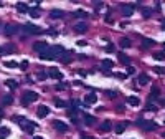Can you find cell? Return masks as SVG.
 <instances>
[{
	"label": "cell",
	"mask_w": 165,
	"mask_h": 139,
	"mask_svg": "<svg viewBox=\"0 0 165 139\" xmlns=\"http://www.w3.org/2000/svg\"><path fill=\"white\" fill-rule=\"evenodd\" d=\"M137 83H139L140 86H145V85L149 83V76H147L145 73H140L139 76H137Z\"/></svg>",
	"instance_id": "obj_22"
},
{
	"label": "cell",
	"mask_w": 165,
	"mask_h": 139,
	"mask_svg": "<svg viewBox=\"0 0 165 139\" xmlns=\"http://www.w3.org/2000/svg\"><path fill=\"white\" fill-rule=\"evenodd\" d=\"M13 46H0V55H7V53H13Z\"/></svg>",
	"instance_id": "obj_33"
},
{
	"label": "cell",
	"mask_w": 165,
	"mask_h": 139,
	"mask_svg": "<svg viewBox=\"0 0 165 139\" xmlns=\"http://www.w3.org/2000/svg\"><path fill=\"white\" fill-rule=\"evenodd\" d=\"M2 116H3V113H2V109H0V118H2Z\"/></svg>",
	"instance_id": "obj_52"
},
{
	"label": "cell",
	"mask_w": 165,
	"mask_h": 139,
	"mask_svg": "<svg viewBox=\"0 0 165 139\" xmlns=\"http://www.w3.org/2000/svg\"><path fill=\"white\" fill-rule=\"evenodd\" d=\"M106 94H107L109 98H116L119 93H117V91H106Z\"/></svg>",
	"instance_id": "obj_40"
},
{
	"label": "cell",
	"mask_w": 165,
	"mask_h": 139,
	"mask_svg": "<svg viewBox=\"0 0 165 139\" xmlns=\"http://www.w3.org/2000/svg\"><path fill=\"white\" fill-rule=\"evenodd\" d=\"M13 103V96H10V94H5L3 98H2V104L3 106H8V104Z\"/></svg>",
	"instance_id": "obj_28"
},
{
	"label": "cell",
	"mask_w": 165,
	"mask_h": 139,
	"mask_svg": "<svg viewBox=\"0 0 165 139\" xmlns=\"http://www.w3.org/2000/svg\"><path fill=\"white\" fill-rule=\"evenodd\" d=\"M13 119H15L17 123L20 124V128L23 129V131H25L26 134H33V133H35V129L38 128V126H36L35 123H30V121H28V119H25V118L21 119L20 116H15Z\"/></svg>",
	"instance_id": "obj_1"
},
{
	"label": "cell",
	"mask_w": 165,
	"mask_h": 139,
	"mask_svg": "<svg viewBox=\"0 0 165 139\" xmlns=\"http://www.w3.org/2000/svg\"><path fill=\"white\" fill-rule=\"evenodd\" d=\"M116 78H119V80H125V75H124V73H116Z\"/></svg>",
	"instance_id": "obj_44"
},
{
	"label": "cell",
	"mask_w": 165,
	"mask_h": 139,
	"mask_svg": "<svg viewBox=\"0 0 165 139\" xmlns=\"http://www.w3.org/2000/svg\"><path fill=\"white\" fill-rule=\"evenodd\" d=\"M33 50H35V52H38L41 55V53H45L46 50H50V46H48L46 41H36L35 45H33Z\"/></svg>",
	"instance_id": "obj_5"
},
{
	"label": "cell",
	"mask_w": 165,
	"mask_h": 139,
	"mask_svg": "<svg viewBox=\"0 0 165 139\" xmlns=\"http://www.w3.org/2000/svg\"><path fill=\"white\" fill-rule=\"evenodd\" d=\"M94 7L99 10V8H103V7H104V3H103V2H94Z\"/></svg>",
	"instance_id": "obj_42"
},
{
	"label": "cell",
	"mask_w": 165,
	"mask_h": 139,
	"mask_svg": "<svg viewBox=\"0 0 165 139\" xmlns=\"http://www.w3.org/2000/svg\"><path fill=\"white\" fill-rule=\"evenodd\" d=\"M96 101H98V96H96V93H89V94H86V98H84V106L94 104Z\"/></svg>",
	"instance_id": "obj_11"
},
{
	"label": "cell",
	"mask_w": 165,
	"mask_h": 139,
	"mask_svg": "<svg viewBox=\"0 0 165 139\" xmlns=\"http://www.w3.org/2000/svg\"><path fill=\"white\" fill-rule=\"evenodd\" d=\"M5 86L10 88V89H17V88H18V83L13 81V80H7V81H5Z\"/></svg>",
	"instance_id": "obj_30"
},
{
	"label": "cell",
	"mask_w": 165,
	"mask_h": 139,
	"mask_svg": "<svg viewBox=\"0 0 165 139\" xmlns=\"http://www.w3.org/2000/svg\"><path fill=\"white\" fill-rule=\"evenodd\" d=\"M33 139H41V138H33Z\"/></svg>",
	"instance_id": "obj_53"
},
{
	"label": "cell",
	"mask_w": 165,
	"mask_h": 139,
	"mask_svg": "<svg viewBox=\"0 0 165 139\" xmlns=\"http://www.w3.org/2000/svg\"><path fill=\"white\" fill-rule=\"evenodd\" d=\"M124 109H125V108H124L122 104H121V106H117V111H119V113H124Z\"/></svg>",
	"instance_id": "obj_49"
},
{
	"label": "cell",
	"mask_w": 165,
	"mask_h": 139,
	"mask_svg": "<svg viewBox=\"0 0 165 139\" xmlns=\"http://www.w3.org/2000/svg\"><path fill=\"white\" fill-rule=\"evenodd\" d=\"M154 71L159 73V75H164V73H165V68H162V66H154Z\"/></svg>",
	"instance_id": "obj_37"
},
{
	"label": "cell",
	"mask_w": 165,
	"mask_h": 139,
	"mask_svg": "<svg viewBox=\"0 0 165 139\" xmlns=\"http://www.w3.org/2000/svg\"><path fill=\"white\" fill-rule=\"evenodd\" d=\"M48 76L56 78V80H63L61 71H60V70H56V68H50V70H48Z\"/></svg>",
	"instance_id": "obj_16"
},
{
	"label": "cell",
	"mask_w": 165,
	"mask_h": 139,
	"mask_svg": "<svg viewBox=\"0 0 165 139\" xmlns=\"http://www.w3.org/2000/svg\"><path fill=\"white\" fill-rule=\"evenodd\" d=\"M88 28H89V25H86L84 22H81V23H76V25H74V31H76V33H86V31H88Z\"/></svg>",
	"instance_id": "obj_14"
},
{
	"label": "cell",
	"mask_w": 165,
	"mask_h": 139,
	"mask_svg": "<svg viewBox=\"0 0 165 139\" xmlns=\"http://www.w3.org/2000/svg\"><path fill=\"white\" fill-rule=\"evenodd\" d=\"M127 103H129L130 106H134V108H135V106H139L140 101H139V98H137V96H129V98H127Z\"/></svg>",
	"instance_id": "obj_29"
},
{
	"label": "cell",
	"mask_w": 165,
	"mask_h": 139,
	"mask_svg": "<svg viewBox=\"0 0 165 139\" xmlns=\"http://www.w3.org/2000/svg\"><path fill=\"white\" fill-rule=\"evenodd\" d=\"M10 136V131H8V128H0V139H5Z\"/></svg>",
	"instance_id": "obj_32"
},
{
	"label": "cell",
	"mask_w": 165,
	"mask_h": 139,
	"mask_svg": "<svg viewBox=\"0 0 165 139\" xmlns=\"http://www.w3.org/2000/svg\"><path fill=\"white\" fill-rule=\"evenodd\" d=\"M88 15H89V13L86 10H82V8L73 12V17H74V18H88Z\"/></svg>",
	"instance_id": "obj_21"
},
{
	"label": "cell",
	"mask_w": 165,
	"mask_h": 139,
	"mask_svg": "<svg viewBox=\"0 0 165 139\" xmlns=\"http://www.w3.org/2000/svg\"><path fill=\"white\" fill-rule=\"evenodd\" d=\"M36 99H38V94L35 91H25L23 96L20 98V103H21V106H28L30 103H33Z\"/></svg>",
	"instance_id": "obj_3"
},
{
	"label": "cell",
	"mask_w": 165,
	"mask_h": 139,
	"mask_svg": "<svg viewBox=\"0 0 165 139\" xmlns=\"http://www.w3.org/2000/svg\"><path fill=\"white\" fill-rule=\"evenodd\" d=\"M111 129H112V123H111V121H103V124L99 126V131H101V133H109Z\"/></svg>",
	"instance_id": "obj_18"
},
{
	"label": "cell",
	"mask_w": 165,
	"mask_h": 139,
	"mask_svg": "<svg viewBox=\"0 0 165 139\" xmlns=\"http://www.w3.org/2000/svg\"><path fill=\"white\" fill-rule=\"evenodd\" d=\"M127 129V123H117L116 124V134H122Z\"/></svg>",
	"instance_id": "obj_24"
},
{
	"label": "cell",
	"mask_w": 165,
	"mask_h": 139,
	"mask_svg": "<svg viewBox=\"0 0 165 139\" xmlns=\"http://www.w3.org/2000/svg\"><path fill=\"white\" fill-rule=\"evenodd\" d=\"M114 66V63L111 61V60H103L101 61V71L106 73V75H109V70Z\"/></svg>",
	"instance_id": "obj_9"
},
{
	"label": "cell",
	"mask_w": 165,
	"mask_h": 139,
	"mask_svg": "<svg viewBox=\"0 0 165 139\" xmlns=\"http://www.w3.org/2000/svg\"><path fill=\"white\" fill-rule=\"evenodd\" d=\"M36 78H38L40 81H43V80H46V78H50V76H48V71H38L36 73Z\"/></svg>",
	"instance_id": "obj_34"
},
{
	"label": "cell",
	"mask_w": 165,
	"mask_h": 139,
	"mask_svg": "<svg viewBox=\"0 0 165 139\" xmlns=\"http://www.w3.org/2000/svg\"><path fill=\"white\" fill-rule=\"evenodd\" d=\"M30 17H31V18H38V17H40L38 8H31V10H30Z\"/></svg>",
	"instance_id": "obj_35"
},
{
	"label": "cell",
	"mask_w": 165,
	"mask_h": 139,
	"mask_svg": "<svg viewBox=\"0 0 165 139\" xmlns=\"http://www.w3.org/2000/svg\"><path fill=\"white\" fill-rule=\"evenodd\" d=\"M117 58H119V61L122 63V65H125V66H130V58L127 57L125 53L119 52V53H117Z\"/></svg>",
	"instance_id": "obj_13"
},
{
	"label": "cell",
	"mask_w": 165,
	"mask_h": 139,
	"mask_svg": "<svg viewBox=\"0 0 165 139\" xmlns=\"http://www.w3.org/2000/svg\"><path fill=\"white\" fill-rule=\"evenodd\" d=\"M78 45H79V46H86V45H88V41L81 40V41H78Z\"/></svg>",
	"instance_id": "obj_46"
},
{
	"label": "cell",
	"mask_w": 165,
	"mask_h": 139,
	"mask_svg": "<svg viewBox=\"0 0 165 139\" xmlns=\"http://www.w3.org/2000/svg\"><path fill=\"white\" fill-rule=\"evenodd\" d=\"M134 73H135L134 66H127V75H134Z\"/></svg>",
	"instance_id": "obj_43"
},
{
	"label": "cell",
	"mask_w": 165,
	"mask_h": 139,
	"mask_svg": "<svg viewBox=\"0 0 165 139\" xmlns=\"http://www.w3.org/2000/svg\"><path fill=\"white\" fill-rule=\"evenodd\" d=\"M78 73H79L81 76H86V75H88V71H84V70H78Z\"/></svg>",
	"instance_id": "obj_47"
},
{
	"label": "cell",
	"mask_w": 165,
	"mask_h": 139,
	"mask_svg": "<svg viewBox=\"0 0 165 139\" xmlns=\"http://www.w3.org/2000/svg\"><path fill=\"white\" fill-rule=\"evenodd\" d=\"M112 50H114V46H112V45H107V48H106V52L112 53Z\"/></svg>",
	"instance_id": "obj_48"
},
{
	"label": "cell",
	"mask_w": 165,
	"mask_h": 139,
	"mask_svg": "<svg viewBox=\"0 0 165 139\" xmlns=\"http://www.w3.org/2000/svg\"><path fill=\"white\" fill-rule=\"evenodd\" d=\"M53 103H55V106H56V108H68V106H69L68 103L61 101L60 98H55V99H53Z\"/></svg>",
	"instance_id": "obj_27"
},
{
	"label": "cell",
	"mask_w": 165,
	"mask_h": 139,
	"mask_svg": "<svg viewBox=\"0 0 165 139\" xmlns=\"http://www.w3.org/2000/svg\"><path fill=\"white\" fill-rule=\"evenodd\" d=\"M55 88H56L58 91H61L63 88H64V85H61V83H58V85H56V86H55Z\"/></svg>",
	"instance_id": "obj_45"
},
{
	"label": "cell",
	"mask_w": 165,
	"mask_h": 139,
	"mask_svg": "<svg viewBox=\"0 0 165 139\" xmlns=\"http://www.w3.org/2000/svg\"><path fill=\"white\" fill-rule=\"evenodd\" d=\"M134 7H135V5H132V3H130V5L124 3V5L121 7V8H122V15H124V17H130L132 13H134Z\"/></svg>",
	"instance_id": "obj_10"
},
{
	"label": "cell",
	"mask_w": 165,
	"mask_h": 139,
	"mask_svg": "<svg viewBox=\"0 0 165 139\" xmlns=\"http://www.w3.org/2000/svg\"><path fill=\"white\" fill-rule=\"evenodd\" d=\"M21 31H23L25 35H36V33H40V28L36 25H33V23H23Z\"/></svg>",
	"instance_id": "obj_4"
},
{
	"label": "cell",
	"mask_w": 165,
	"mask_h": 139,
	"mask_svg": "<svg viewBox=\"0 0 165 139\" xmlns=\"http://www.w3.org/2000/svg\"><path fill=\"white\" fill-rule=\"evenodd\" d=\"M48 114H50V108H48L46 104H40L38 109H36V116L38 118H46Z\"/></svg>",
	"instance_id": "obj_7"
},
{
	"label": "cell",
	"mask_w": 165,
	"mask_h": 139,
	"mask_svg": "<svg viewBox=\"0 0 165 139\" xmlns=\"http://www.w3.org/2000/svg\"><path fill=\"white\" fill-rule=\"evenodd\" d=\"M53 128L56 129L58 133H68L69 126L66 123H63V121H53Z\"/></svg>",
	"instance_id": "obj_6"
},
{
	"label": "cell",
	"mask_w": 165,
	"mask_h": 139,
	"mask_svg": "<svg viewBox=\"0 0 165 139\" xmlns=\"http://www.w3.org/2000/svg\"><path fill=\"white\" fill-rule=\"evenodd\" d=\"M82 121H84L86 126H93V124L96 123V118L91 116V114H82Z\"/></svg>",
	"instance_id": "obj_20"
},
{
	"label": "cell",
	"mask_w": 165,
	"mask_h": 139,
	"mask_svg": "<svg viewBox=\"0 0 165 139\" xmlns=\"http://www.w3.org/2000/svg\"><path fill=\"white\" fill-rule=\"evenodd\" d=\"M145 109H147V111H152V113H155V111H157V108H155V106H154L152 103L147 104V106H145Z\"/></svg>",
	"instance_id": "obj_38"
},
{
	"label": "cell",
	"mask_w": 165,
	"mask_h": 139,
	"mask_svg": "<svg viewBox=\"0 0 165 139\" xmlns=\"http://www.w3.org/2000/svg\"><path fill=\"white\" fill-rule=\"evenodd\" d=\"M17 12H20V13H26V12H30V10H28V5H26V3L18 2V3H17Z\"/></svg>",
	"instance_id": "obj_23"
},
{
	"label": "cell",
	"mask_w": 165,
	"mask_h": 139,
	"mask_svg": "<svg viewBox=\"0 0 165 139\" xmlns=\"http://www.w3.org/2000/svg\"><path fill=\"white\" fill-rule=\"evenodd\" d=\"M152 57H154V60H157V61H165V53L164 52H154Z\"/></svg>",
	"instance_id": "obj_25"
},
{
	"label": "cell",
	"mask_w": 165,
	"mask_h": 139,
	"mask_svg": "<svg viewBox=\"0 0 165 139\" xmlns=\"http://www.w3.org/2000/svg\"><path fill=\"white\" fill-rule=\"evenodd\" d=\"M3 65H5L7 68H15V66H17V63H15V61H5Z\"/></svg>",
	"instance_id": "obj_39"
},
{
	"label": "cell",
	"mask_w": 165,
	"mask_h": 139,
	"mask_svg": "<svg viewBox=\"0 0 165 139\" xmlns=\"http://www.w3.org/2000/svg\"><path fill=\"white\" fill-rule=\"evenodd\" d=\"M164 138H165V134H164Z\"/></svg>",
	"instance_id": "obj_54"
},
{
	"label": "cell",
	"mask_w": 165,
	"mask_h": 139,
	"mask_svg": "<svg viewBox=\"0 0 165 139\" xmlns=\"http://www.w3.org/2000/svg\"><path fill=\"white\" fill-rule=\"evenodd\" d=\"M154 45H155V41L152 40V38H142V43H140V48H142V50H145V48H152Z\"/></svg>",
	"instance_id": "obj_17"
},
{
	"label": "cell",
	"mask_w": 165,
	"mask_h": 139,
	"mask_svg": "<svg viewBox=\"0 0 165 139\" xmlns=\"http://www.w3.org/2000/svg\"><path fill=\"white\" fill-rule=\"evenodd\" d=\"M142 15H144V18H150V17H152V10H149V8H142Z\"/></svg>",
	"instance_id": "obj_36"
},
{
	"label": "cell",
	"mask_w": 165,
	"mask_h": 139,
	"mask_svg": "<svg viewBox=\"0 0 165 139\" xmlns=\"http://www.w3.org/2000/svg\"><path fill=\"white\" fill-rule=\"evenodd\" d=\"M63 17H64V12L60 10V8H55V10L50 12V18H53V20H60Z\"/></svg>",
	"instance_id": "obj_12"
},
{
	"label": "cell",
	"mask_w": 165,
	"mask_h": 139,
	"mask_svg": "<svg viewBox=\"0 0 165 139\" xmlns=\"http://www.w3.org/2000/svg\"><path fill=\"white\" fill-rule=\"evenodd\" d=\"M159 96H160L159 88H152V91H150V94H149V101H152V99H157Z\"/></svg>",
	"instance_id": "obj_26"
},
{
	"label": "cell",
	"mask_w": 165,
	"mask_h": 139,
	"mask_svg": "<svg viewBox=\"0 0 165 139\" xmlns=\"http://www.w3.org/2000/svg\"><path fill=\"white\" fill-rule=\"evenodd\" d=\"M137 126H139L142 131H155L159 128V124L155 121H150V119H139L137 121Z\"/></svg>",
	"instance_id": "obj_2"
},
{
	"label": "cell",
	"mask_w": 165,
	"mask_h": 139,
	"mask_svg": "<svg viewBox=\"0 0 165 139\" xmlns=\"http://www.w3.org/2000/svg\"><path fill=\"white\" fill-rule=\"evenodd\" d=\"M162 28H164V30H165V18H164V20H162Z\"/></svg>",
	"instance_id": "obj_51"
},
{
	"label": "cell",
	"mask_w": 165,
	"mask_h": 139,
	"mask_svg": "<svg viewBox=\"0 0 165 139\" xmlns=\"http://www.w3.org/2000/svg\"><path fill=\"white\" fill-rule=\"evenodd\" d=\"M18 30H20L18 25H5V28H3L7 36H12V35H15V33H18Z\"/></svg>",
	"instance_id": "obj_8"
},
{
	"label": "cell",
	"mask_w": 165,
	"mask_h": 139,
	"mask_svg": "<svg viewBox=\"0 0 165 139\" xmlns=\"http://www.w3.org/2000/svg\"><path fill=\"white\" fill-rule=\"evenodd\" d=\"M40 58H41V60H55V58H56V55H55V53H53V50L50 48V50H46L45 53H41Z\"/></svg>",
	"instance_id": "obj_19"
},
{
	"label": "cell",
	"mask_w": 165,
	"mask_h": 139,
	"mask_svg": "<svg viewBox=\"0 0 165 139\" xmlns=\"http://www.w3.org/2000/svg\"><path fill=\"white\" fill-rule=\"evenodd\" d=\"M119 45L122 46V48H129V46L132 45V41H130L129 38H121V41H119Z\"/></svg>",
	"instance_id": "obj_31"
},
{
	"label": "cell",
	"mask_w": 165,
	"mask_h": 139,
	"mask_svg": "<svg viewBox=\"0 0 165 139\" xmlns=\"http://www.w3.org/2000/svg\"><path fill=\"white\" fill-rule=\"evenodd\" d=\"M81 139H94V138H93V136H86V134H82Z\"/></svg>",
	"instance_id": "obj_50"
},
{
	"label": "cell",
	"mask_w": 165,
	"mask_h": 139,
	"mask_svg": "<svg viewBox=\"0 0 165 139\" xmlns=\"http://www.w3.org/2000/svg\"><path fill=\"white\" fill-rule=\"evenodd\" d=\"M18 66H20V70H26V68H28V61H21Z\"/></svg>",
	"instance_id": "obj_41"
},
{
	"label": "cell",
	"mask_w": 165,
	"mask_h": 139,
	"mask_svg": "<svg viewBox=\"0 0 165 139\" xmlns=\"http://www.w3.org/2000/svg\"><path fill=\"white\" fill-rule=\"evenodd\" d=\"M60 61H61L63 65L71 63V61H73V53H71V52H66L64 55H61V57H60Z\"/></svg>",
	"instance_id": "obj_15"
}]
</instances>
